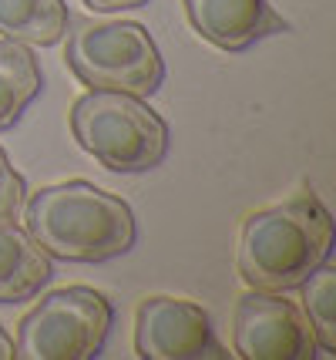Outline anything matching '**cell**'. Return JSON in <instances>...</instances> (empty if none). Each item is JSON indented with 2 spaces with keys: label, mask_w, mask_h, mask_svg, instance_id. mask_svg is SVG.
Instances as JSON below:
<instances>
[{
  "label": "cell",
  "mask_w": 336,
  "mask_h": 360,
  "mask_svg": "<svg viewBox=\"0 0 336 360\" xmlns=\"http://www.w3.org/2000/svg\"><path fill=\"white\" fill-rule=\"evenodd\" d=\"M24 233L51 259L108 263L135 250L138 222L121 195L71 179L37 188L31 199H24Z\"/></svg>",
  "instance_id": "obj_1"
},
{
  "label": "cell",
  "mask_w": 336,
  "mask_h": 360,
  "mask_svg": "<svg viewBox=\"0 0 336 360\" xmlns=\"http://www.w3.org/2000/svg\"><path fill=\"white\" fill-rule=\"evenodd\" d=\"M336 246V222L316 192L259 209L239 229L236 266L249 290L289 293L316 266L330 263Z\"/></svg>",
  "instance_id": "obj_2"
},
{
  "label": "cell",
  "mask_w": 336,
  "mask_h": 360,
  "mask_svg": "<svg viewBox=\"0 0 336 360\" xmlns=\"http://www.w3.org/2000/svg\"><path fill=\"white\" fill-rule=\"evenodd\" d=\"M71 135L91 158L121 175L159 169L172 131L145 98L125 91H88L71 105Z\"/></svg>",
  "instance_id": "obj_3"
},
{
  "label": "cell",
  "mask_w": 336,
  "mask_h": 360,
  "mask_svg": "<svg viewBox=\"0 0 336 360\" xmlns=\"http://www.w3.org/2000/svg\"><path fill=\"white\" fill-rule=\"evenodd\" d=\"M65 61L88 91L148 98L165 81V61L152 34L135 20H71Z\"/></svg>",
  "instance_id": "obj_4"
},
{
  "label": "cell",
  "mask_w": 336,
  "mask_h": 360,
  "mask_svg": "<svg viewBox=\"0 0 336 360\" xmlns=\"http://www.w3.org/2000/svg\"><path fill=\"white\" fill-rule=\"evenodd\" d=\"M114 307L95 286H65L20 316L14 357L20 360H91L105 350Z\"/></svg>",
  "instance_id": "obj_5"
},
{
  "label": "cell",
  "mask_w": 336,
  "mask_h": 360,
  "mask_svg": "<svg viewBox=\"0 0 336 360\" xmlns=\"http://www.w3.org/2000/svg\"><path fill=\"white\" fill-rule=\"evenodd\" d=\"M232 350L242 360H313L320 357L316 333L303 307L286 293L249 290L232 314Z\"/></svg>",
  "instance_id": "obj_6"
},
{
  "label": "cell",
  "mask_w": 336,
  "mask_h": 360,
  "mask_svg": "<svg viewBox=\"0 0 336 360\" xmlns=\"http://www.w3.org/2000/svg\"><path fill=\"white\" fill-rule=\"evenodd\" d=\"M135 354L142 360L229 357L208 310L182 297H148L135 310Z\"/></svg>",
  "instance_id": "obj_7"
},
{
  "label": "cell",
  "mask_w": 336,
  "mask_h": 360,
  "mask_svg": "<svg viewBox=\"0 0 336 360\" xmlns=\"http://www.w3.org/2000/svg\"><path fill=\"white\" fill-rule=\"evenodd\" d=\"M192 31L219 51H246L262 37L286 34L289 24L266 0H182Z\"/></svg>",
  "instance_id": "obj_8"
},
{
  "label": "cell",
  "mask_w": 336,
  "mask_h": 360,
  "mask_svg": "<svg viewBox=\"0 0 336 360\" xmlns=\"http://www.w3.org/2000/svg\"><path fill=\"white\" fill-rule=\"evenodd\" d=\"M54 276L51 256L14 222H0V303L34 300Z\"/></svg>",
  "instance_id": "obj_9"
},
{
  "label": "cell",
  "mask_w": 336,
  "mask_h": 360,
  "mask_svg": "<svg viewBox=\"0 0 336 360\" xmlns=\"http://www.w3.org/2000/svg\"><path fill=\"white\" fill-rule=\"evenodd\" d=\"M44 88L41 64L20 41L0 37V131L14 128L34 98Z\"/></svg>",
  "instance_id": "obj_10"
},
{
  "label": "cell",
  "mask_w": 336,
  "mask_h": 360,
  "mask_svg": "<svg viewBox=\"0 0 336 360\" xmlns=\"http://www.w3.org/2000/svg\"><path fill=\"white\" fill-rule=\"evenodd\" d=\"M67 24L65 0H0V34L27 47H54Z\"/></svg>",
  "instance_id": "obj_11"
},
{
  "label": "cell",
  "mask_w": 336,
  "mask_h": 360,
  "mask_svg": "<svg viewBox=\"0 0 336 360\" xmlns=\"http://www.w3.org/2000/svg\"><path fill=\"white\" fill-rule=\"evenodd\" d=\"M303 314L316 333L320 354H336V269L330 263L316 266L303 283Z\"/></svg>",
  "instance_id": "obj_12"
},
{
  "label": "cell",
  "mask_w": 336,
  "mask_h": 360,
  "mask_svg": "<svg viewBox=\"0 0 336 360\" xmlns=\"http://www.w3.org/2000/svg\"><path fill=\"white\" fill-rule=\"evenodd\" d=\"M24 199H27V186L11 165L7 152L0 148V222H14L24 209Z\"/></svg>",
  "instance_id": "obj_13"
},
{
  "label": "cell",
  "mask_w": 336,
  "mask_h": 360,
  "mask_svg": "<svg viewBox=\"0 0 336 360\" xmlns=\"http://www.w3.org/2000/svg\"><path fill=\"white\" fill-rule=\"evenodd\" d=\"M91 11L98 14H121V11H135V7H145L148 0H84Z\"/></svg>",
  "instance_id": "obj_14"
},
{
  "label": "cell",
  "mask_w": 336,
  "mask_h": 360,
  "mask_svg": "<svg viewBox=\"0 0 336 360\" xmlns=\"http://www.w3.org/2000/svg\"><path fill=\"white\" fill-rule=\"evenodd\" d=\"M0 360H14V340L4 333V327H0Z\"/></svg>",
  "instance_id": "obj_15"
}]
</instances>
